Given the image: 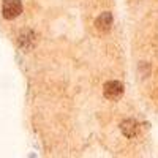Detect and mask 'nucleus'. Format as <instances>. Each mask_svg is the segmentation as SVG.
Returning a JSON list of instances; mask_svg holds the SVG:
<instances>
[{
    "label": "nucleus",
    "mask_w": 158,
    "mask_h": 158,
    "mask_svg": "<svg viewBox=\"0 0 158 158\" xmlns=\"http://www.w3.org/2000/svg\"><path fill=\"white\" fill-rule=\"evenodd\" d=\"M123 84L120 81H108L103 85V95L109 101H117L123 95Z\"/></svg>",
    "instance_id": "obj_1"
},
{
    "label": "nucleus",
    "mask_w": 158,
    "mask_h": 158,
    "mask_svg": "<svg viewBox=\"0 0 158 158\" xmlns=\"http://www.w3.org/2000/svg\"><path fill=\"white\" fill-rule=\"evenodd\" d=\"M22 13V2L21 0H3L2 3V16L6 21L16 19Z\"/></svg>",
    "instance_id": "obj_2"
},
{
    "label": "nucleus",
    "mask_w": 158,
    "mask_h": 158,
    "mask_svg": "<svg viewBox=\"0 0 158 158\" xmlns=\"http://www.w3.org/2000/svg\"><path fill=\"white\" fill-rule=\"evenodd\" d=\"M112 22H114V18H112V13L111 11H104L95 19V27L98 32L101 33H106L112 29Z\"/></svg>",
    "instance_id": "obj_3"
},
{
    "label": "nucleus",
    "mask_w": 158,
    "mask_h": 158,
    "mask_svg": "<svg viewBox=\"0 0 158 158\" xmlns=\"http://www.w3.org/2000/svg\"><path fill=\"white\" fill-rule=\"evenodd\" d=\"M120 131H122V135L125 138L133 139L139 133V123L135 120V118H125V120L120 123Z\"/></svg>",
    "instance_id": "obj_4"
},
{
    "label": "nucleus",
    "mask_w": 158,
    "mask_h": 158,
    "mask_svg": "<svg viewBox=\"0 0 158 158\" xmlns=\"http://www.w3.org/2000/svg\"><path fill=\"white\" fill-rule=\"evenodd\" d=\"M33 44H35V33L32 30H25L24 33H21V36H19V46L22 49L29 51V49L33 48Z\"/></svg>",
    "instance_id": "obj_5"
}]
</instances>
